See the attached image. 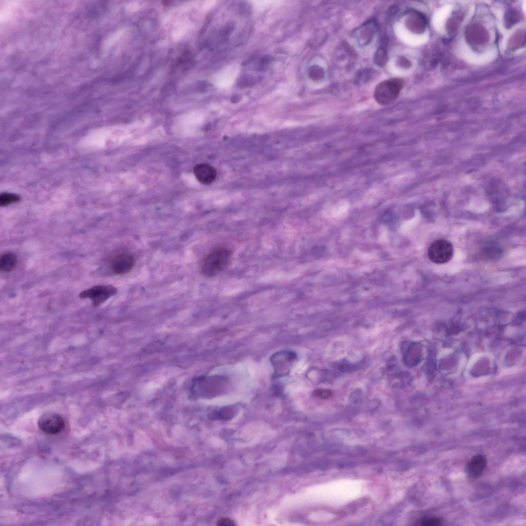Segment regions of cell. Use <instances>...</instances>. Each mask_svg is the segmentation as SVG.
I'll return each instance as SVG.
<instances>
[{
  "instance_id": "1",
  "label": "cell",
  "mask_w": 526,
  "mask_h": 526,
  "mask_svg": "<svg viewBox=\"0 0 526 526\" xmlns=\"http://www.w3.org/2000/svg\"><path fill=\"white\" fill-rule=\"evenodd\" d=\"M228 382L227 377L222 376L197 377L192 382L191 394L195 398L213 399L226 391Z\"/></svg>"
},
{
  "instance_id": "13",
  "label": "cell",
  "mask_w": 526,
  "mask_h": 526,
  "mask_svg": "<svg viewBox=\"0 0 526 526\" xmlns=\"http://www.w3.org/2000/svg\"><path fill=\"white\" fill-rule=\"evenodd\" d=\"M260 77H255L251 75L244 76L241 78L239 82V86L242 88L252 87L260 82Z\"/></svg>"
},
{
  "instance_id": "20",
  "label": "cell",
  "mask_w": 526,
  "mask_h": 526,
  "mask_svg": "<svg viewBox=\"0 0 526 526\" xmlns=\"http://www.w3.org/2000/svg\"><path fill=\"white\" fill-rule=\"evenodd\" d=\"M273 61V58L270 55H265L261 58L260 68L262 70L265 69L267 65H269Z\"/></svg>"
},
{
  "instance_id": "6",
  "label": "cell",
  "mask_w": 526,
  "mask_h": 526,
  "mask_svg": "<svg viewBox=\"0 0 526 526\" xmlns=\"http://www.w3.org/2000/svg\"><path fill=\"white\" fill-rule=\"evenodd\" d=\"M452 244L447 240L440 239L434 241L428 250L430 260L436 264L448 262L453 255Z\"/></svg>"
},
{
  "instance_id": "11",
  "label": "cell",
  "mask_w": 526,
  "mask_h": 526,
  "mask_svg": "<svg viewBox=\"0 0 526 526\" xmlns=\"http://www.w3.org/2000/svg\"><path fill=\"white\" fill-rule=\"evenodd\" d=\"M419 346L415 344L404 343L402 346V353L404 363L409 366L418 363L420 356Z\"/></svg>"
},
{
  "instance_id": "8",
  "label": "cell",
  "mask_w": 526,
  "mask_h": 526,
  "mask_svg": "<svg viewBox=\"0 0 526 526\" xmlns=\"http://www.w3.org/2000/svg\"><path fill=\"white\" fill-rule=\"evenodd\" d=\"M296 354L292 351H284L277 352L271 357V363L274 367L276 377L287 375L293 363L296 359Z\"/></svg>"
},
{
  "instance_id": "14",
  "label": "cell",
  "mask_w": 526,
  "mask_h": 526,
  "mask_svg": "<svg viewBox=\"0 0 526 526\" xmlns=\"http://www.w3.org/2000/svg\"><path fill=\"white\" fill-rule=\"evenodd\" d=\"M19 200V197L12 194H3L0 197V205L1 206H6L16 202Z\"/></svg>"
},
{
  "instance_id": "22",
  "label": "cell",
  "mask_w": 526,
  "mask_h": 526,
  "mask_svg": "<svg viewBox=\"0 0 526 526\" xmlns=\"http://www.w3.org/2000/svg\"><path fill=\"white\" fill-rule=\"evenodd\" d=\"M234 28V25L232 23L228 24L225 29L224 33L225 36H229L231 33L233 31Z\"/></svg>"
},
{
  "instance_id": "3",
  "label": "cell",
  "mask_w": 526,
  "mask_h": 526,
  "mask_svg": "<svg viewBox=\"0 0 526 526\" xmlns=\"http://www.w3.org/2000/svg\"><path fill=\"white\" fill-rule=\"evenodd\" d=\"M404 82L400 78H392L377 85L374 91L376 101L382 105L393 103L398 98Z\"/></svg>"
},
{
  "instance_id": "17",
  "label": "cell",
  "mask_w": 526,
  "mask_h": 526,
  "mask_svg": "<svg viewBox=\"0 0 526 526\" xmlns=\"http://www.w3.org/2000/svg\"><path fill=\"white\" fill-rule=\"evenodd\" d=\"M333 393L331 391L325 389L316 390L313 392L315 398L320 400L329 399L332 397Z\"/></svg>"
},
{
  "instance_id": "7",
  "label": "cell",
  "mask_w": 526,
  "mask_h": 526,
  "mask_svg": "<svg viewBox=\"0 0 526 526\" xmlns=\"http://www.w3.org/2000/svg\"><path fill=\"white\" fill-rule=\"evenodd\" d=\"M135 260L133 254L128 251H122L113 256L110 263L112 272L117 275H123L133 269Z\"/></svg>"
},
{
  "instance_id": "16",
  "label": "cell",
  "mask_w": 526,
  "mask_h": 526,
  "mask_svg": "<svg viewBox=\"0 0 526 526\" xmlns=\"http://www.w3.org/2000/svg\"><path fill=\"white\" fill-rule=\"evenodd\" d=\"M442 521L441 519L438 518H424L419 522L417 525L424 526H438L441 525Z\"/></svg>"
},
{
  "instance_id": "19",
  "label": "cell",
  "mask_w": 526,
  "mask_h": 526,
  "mask_svg": "<svg viewBox=\"0 0 526 526\" xmlns=\"http://www.w3.org/2000/svg\"><path fill=\"white\" fill-rule=\"evenodd\" d=\"M375 59L377 64L380 66L384 65L385 63L386 62L387 56L386 53L383 49H380L377 52Z\"/></svg>"
},
{
  "instance_id": "21",
  "label": "cell",
  "mask_w": 526,
  "mask_h": 526,
  "mask_svg": "<svg viewBox=\"0 0 526 526\" xmlns=\"http://www.w3.org/2000/svg\"><path fill=\"white\" fill-rule=\"evenodd\" d=\"M218 525L219 526H231L235 525L234 523L232 520L228 519H223L221 520L219 522H218Z\"/></svg>"
},
{
  "instance_id": "10",
  "label": "cell",
  "mask_w": 526,
  "mask_h": 526,
  "mask_svg": "<svg viewBox=\"0 0 526 526\" xmlns=\"http://www.w3.org/2000/svg\"><path fill=\"white\" fill-rule=\"evenodd\" d=\"M487 465V459L483 454H478L469 462L466 466V473L470 478L478 479L484 473Z\"/></svg>"
},
{
  "instance_id": "4",
  "label": "cell",
  "mask_w": 526,
  "mask_h": 526,
  "mask_svg": "<svg viewBox=\"0 0 526 526\" xmlns=\"http://www.w3.org/2000/svg\"><path fill=\"white\" fill-rule=\"evenodd\" d=\"M117 293V290L113 286L97 285L81 292L79 296L82 299L90 300L92 305L97 307L114 296Z\"/></svg>"
},
{
  "instance_id": "5",
  "label": "cell",
  "mask_w": 526,
  "mask_h": 526,
  "mask_svg": "<svg viewBox=\"0 0 526 526\" xmlns=\"http://www.w3.org/2000/svg\"><path fill=\"white\" fill-rule=\"evenodd\" d=\"M38 424L39 429L48 435L61 433L65 428V421L63 417L53 412L43 413L40 417Z\"/></svg>"
},
{
  "instance_id": "2",
  "label": "cell",
  "mask_w": 526,
  "mask_h": 526,
  "mask_svg": "<svg viewBox=\"0 0 526 526\" xmlns=\"http://www.w3.org/2000/svg\"><path fill=\"white\" fill-rule=\"evenodd\" d=\"M231 257V251L228 248H215L204 257L201 264L202 274L210 277L220 274L229 265Z\"/></svg>"
},
{
  "instance_id": "12",
  "label": "cell",
  "mask_w": 526,
  "mask_h": 526,
  "mask_svg": "<svg viewBox=\"0 0 526 526\" xmlns=\"http://www.w3.org/2000/svg\"><path fill=\"white\" fill-rule=\"evenodd\" d=\"M18 263L17 257L14 253L5 252L0 257V270L3 273L14 271Z\"/></svg>"
},
{
  "instance_id": "23",
  "label": "cell",
  "mask_w": 526,
  "mask_h": 526,
  "mask_svg": "<svg viewBox=\"0 0 526 526\" xmlns=\"http://www.w3.org/2000/svg\"><path fill=\"white\" fill-rule=\"evenodd\" d=\"M241 97L240 95H235L232 97L231 102L233 104H236L239 103L241 101Z\"/></svg>"
},
{
  "instance_id": "15",
  "label": "cell",
  "mask_w": 526,
  "mask_h": 526,
  "mask_svg": "<svg viewBox=\"0 0 526 526\" xmlns=\"http://www.w3.org/2000/svg\"><path fill=\"white\" fill-rule=\"evenodd\" d=\"M236 412L235 407L227 406L222 409L216 413V416L222 419H230L233 416Z\"/></svg>"
},
{
  "instance_id": "18",
  "label": "cell",
  "mask_w": 526,
  "mask_h": 526,
  "mask_svg": "<svg viewBox=\"0 0 526 526\" xmlns=\"http://www.w3.org/2000/svg\"><path fill=\"white\" fill-rule=\"evenodd\" d=\"M309 75L313 80H318L322 77L323 72L319 67L313 66L309 69Z\"/></svg>"
},
{
  "instance_id": "9",
  "label": "cell",
  "mask_w": 526,
  "mask_h": 526,
  "mask_svg": "<svg viewBox=\"0 0 526 526\" xmlns=\"http://www.w3.org/2000/svg\"><path fill=\"white\" fill-rule=\"evenodd\" d=\"M193 172L196 179L204 185H210L216 179L217 172L215 168L210 165L201 164L196 165Z\"/></svg>"
}]
</instances>
